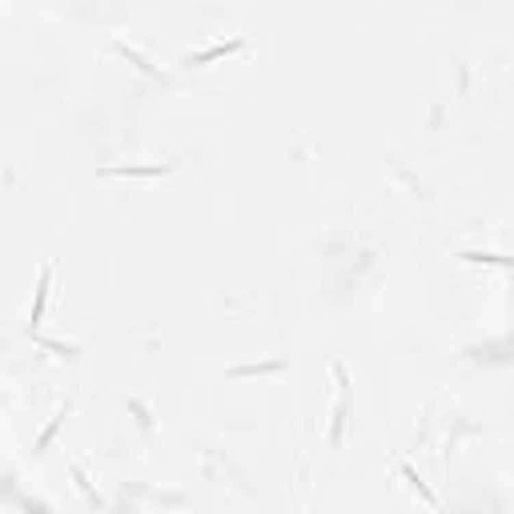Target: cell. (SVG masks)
<instances>
[{
  "instance_id": "6da1fadb",
  "label": "cell",
  "mask_w": 514,
  "mask_h": 514,
  "mask_svg": "<svg viewBox=\"0 0 514 514\" xmlns=\"http://www.w3.org/2000/svg\"><path fill=\"white\" fill-rule=\"evenodd\" d=\"M242 49V40H229V44H213L205 49L201 57H189V64H209V61H221V57H229V53H237Z\"/></svg>"
},
{
  "instance_id": "7a4b0ae2",
  "label": "cell",
  "mask_w": 514,
  "mask_h": 514,
  "mask_svg": "<svg viewBox=\"0 0 514 514\" xmlns=\"http://www.w3.org/2000/svg\"><path fill=\"white\" fill-rule=\"evenodd\" d=\"M49 285H53V270L40 273V285H36V302H32V326L40 322V313H44V302H49Z\"/></svg>"
},
{
  "instance_id": "3957f363",
  "label": "cell",
  "mask_w": 514,
  "mask_h": 514,
  "mask_svg": "<svg viewBox=\"0 0 514 514\" xmlns=\"http://www.w3.org/2000/svg\"><path fill=\"white\" fill-rule=\"evenodd\" d=\"M402 474H406V478H410V486H414V490H418V494H422L426 502H430V506H438V498H434V494H430V490H426V483L422 478H418V470H414V466H410V462H402Z\"/></svg>"
},
{
  "instance_id": "277c9868",
  "label": "cell",
  "mask_w": 514,
  "mask_h": 514,
  "mask_svg": "<svg viewBox=\"0 0 514 514\" xmlns=\"http://www.w3.org/2000/svg\"><path fill=\"white\" fill-rule=\"evenodd\" d=\"M169 169V165H165ZM161 165H145V169H113V173H121V177H157V173H165Z\"/></svg>"
}]
</instances>
